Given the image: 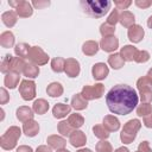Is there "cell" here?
Segmentation results:
<instances>
[{
    "label": "cell",
    "mask_w": 152,
    "mask_h": 152,
    "mask_svg": "<svg viewBox=\"0 0 152 152\" xmlns=\"http://www.w3.org/2000/svg\"><path fill=\"white\" fill-rule=\"evenodd\" d=\"M150 59V53L145 50H138L137 55H135V58L134 61L137 63H146L147 61Z\"/></svg>",
    "instance_id": "60d3db41"
},
{
    "label": "cell",
    "mask_w": 152,
    "mask_h": 152,
    "mask_svg": "<svg viewBox=\"0 0 152 152\" xmlns=\"http://www.w3.org/2000/svg\"><path fill=\"white\" fill-rule=\"evenodd\" d=\"M135 5L139 7V8H147L152 5V1L151 0H135Z\"/></svg>",
    "instance_id": "c3c4849f"
},
{
    "label": "cell",
    "mask_w": 152,
    "mask_h": 152,
    "mask_svg": "<svg viewBox=\"0 0 152 152\" xmlns=\"http://www.w3.org/2000/svg\"><path fill=\"white\" fill-rule=\"evenodd\" d=\"M76 152H91V150H89V148H81V150H78Z\"/></svg>",
    "instance_id": "9f6ffc18"
},
{
    "label": "cell",
    "mask_w": 152,
    "mask_h": 152,
    "mask_svg": "<svg viewBox=\"0 0 152 152\" xmlns=\"http://www.w3.org/2000/svg\"><path fill=\"white\" fill-rule=\"evenodd\" d=\"M28 59L31 61V63H33L36 65H44V64L48 63L49 56H48L46 52H44V50L42 48H39V46H31Z\"/></svg>",
    "instance_id": "52a82bcc"
},
{
    "label": "cell",
    "mask_w": 152,
    "mask_h": 152,
    "mask_svg": "<svg viewBox=\"0 0 152 152\" xmlns=\"http://www.w3.org/2000/svg\"><path fill=\"white\" fill-rule=\"evenodd\" d=\"M66 121L69 122V125H70L72 128L77 129V128H80V127L83 126V124H84V118H83L81 114L74 113V114H70V115H69V118H68Z\"/></svg>",
    "instance_id": "4dcf8cb0"
},
{
    "label": "cell",
    "mask_w": 152,
    "mask_h": 152,
    "mask_svg": "<svg viewBox=\"0 0 152 152\" xmlns=\"http://www.w3.org/2000/svg\"><path fill=\"white\" fill-rule=\"evenodd\" d=\"M19 80H20V75L19 74H15V72H8L5 75V78H4V84L10 88V89H14L18 83H19Z\"/></svg>",
    "instance_id": "cb8c5ba5"
},
{
    "label": "cell",
    "mask_w": 152,
    "mask_h": 152,
    "mask_svg": "<svg viewBox=\"0 0 152 152\" xmlns=\"http://www.w3.org/2000/svg\"><path fill=\"white\" fill-rule=\"evenodd\" d=\"M32 109H33V112L36 114L43 115L49 110V102L46 100H44V99H38V100H36L33 102Z\"/></svg>",
    "instance_id": "603a6c76"
},
{
    "label": "cell",
    "mask_w": 152,
    "mask_h": 152,
    "mask_svg": "<svg viewBox=\"0 0 152 152\" xmlns=\"http://www.w3.org/2000/svg\"><path fill=\"white\" fill-rule=\"evenodd\" d=\"M46 93H48V95L51 96V97H58V96H61V95L63 94V87H62V84L58 83V82H52V83H50V84L48 86Z\"/></svg>",
    "instance_id": "4316f807"
},
{
    "label": "cell",
    "mask_w": 152,
    "mask_h": 152,
    "mask_svg": "<svg viewBox=\"0 0 152 152\" xmlns=\"http://www.w3.org/2000/svg\"><path fill=\"white\" fill-rule=\"evenodd\" d=\"M134 21H135V18H134V14L129 11H122V13L120 14V18H119V23L124 26V27H131L132 25H134Z\"/></svg>",
    "instance_id": "44dd1931"
},
{
    "label": "cell",
    "mask_w": 152,
    "mask_h": 152,
    "mask_svg": "<svg viewBox=\"0 0 152 152\" xmlns=\"http://www.w3.org/2000/svg\"><path fill=\"white\" fill-rule=\"evenodd\" d=\"M10 101V95L7 93V90L5 88H1L0 89V103L1 104H5Z\"/></svg>",
    "instance_id": "bcb514c9"
},
{
    "label": "cell",
    "mask_w": 152,
    "mask_h": 152,
    "mask_svg": "<svg viewBox=\"0 0 152 152\" xmlns=\"http://www.w3.org/2000/svg\"><path fill=\"white\" fill-rule=\"evenodd\" d=\"M36 152H52L51 151V147L50 146H46V145H40L37 147Z\"/></svg>",
    "instance_id": "816d5d0a"
},
{
    "label": "cell",
    "mask_w": 152,
    "mask_h": 152,
    "mask_svg": "<svg viewBox=\"0 0 152 152\" xmlns=\"http://www.w3.org/2000/svg\"><path fill=\"white\" fill-rule=\"evenodd\" d=\"M23 132L26 137H36L39 132V124L36 120H28L23 125Z\"/></svg>",
    "instance_id": "5bb4252c"
},
{
    "label": "cell",
    "mask_w": 152,
    "mask_h": 152,
    "mask_svg": "<svg viewBox=\"0 0 152 152\" xmlns=\"http://www.w3.org/2000/svg\"><path fill=\"white\" fill-rule=\"evenodd\" d=\"M15 152H33L32 147L31 146H27V145H20Z\"/></svg>",
    "instance_id": "f907efd6"
},
{
    "label": "cell",
    "mask_w": 152,
    "mask_h": 152,
    "mask_svg": "<svg viewBox=\"0 0 152 152\" xmlns=\"http://www.w3.org/2000/svg\"><path fill=\"white\" fill-rule=\"evenodd\" d=\"M141 127V122L138 120V119H132V120H128L125 125H124V128L120 133V139L124 144H131L135 137H137V133L138 131L140 129Z\"/></svg>",
    "instance_id": "3957f363"
},
{
    "label": "cell",
    "mask_w": 152,
    "mask_h": 152,
    "mask_svg": "<svg viewBox=\"0 0 152 152\" xmlns=\"http://www.w3.org/2000/svg\"><path fill=\"white\" fill-rule=\"evenodd\" d=\"M127 36H128V39L132 42V43H139L141 42V39L144 38L145 36V31L144 28L140 26V25H132L129 28H128V32H127Z\"/></svg>",
    "instance_id": "8fae6325"
},
{
    "label": "cell",
    "mask_w": 152,
    "mask_h": 152,
    "mask_svg": "<svg viewBox=\"0 0 152 152\" xmlns=\"http://www.w3.org/2000/svg\"><path fill=\"white\" fill-rule=\"evenodd\" d=\"M140 95V100L144 103H150L152 101V90L151 89H144L139 91Z\"/></svg>",
    "instance_id": "b9f144b4"
},
{
    "label": "cell",
    "mask_w": 152,
    "mask_h": 152,
    "mask_svg": "<svg viewBox=\"0 0 152 152\" xmlns=\"http://www.w3.org/2000/svg\"><path fill=\"white\" fill-rule=\"evenodd\" d=\"M137 52H138V49L135 46H133V45H125L120 50V56L122 57V59L125 62H131V61H134Z\"/></svg>",
    "instance_id": "e0dca14e"
},
{
    "label": "cell",
    "mask_w": 152,
    "mask_h": 152,
    "mask_svg": "<svg viewBox=\"0 0 152 152\" xmlns=\"http://www.w3.org/2000/svg\"><path fill=\"white\" fill-rule=\"evenodd\" d=\"M114 32H115V26L108 24L107 21L103 23V24H101V26H100V33L102 34L103 38L104 37H112L114 34Z\"/></svg>",
    "instance_id": "d590c367"
},
{
    "label": "cell",
    "mask_w": 152,
    "mask_h": 152,
    "mask_svg": "<svg viewBox=\"0 0 152 152\" xmlns=\"http://www.w3.org/2000/svg\"><path fill=\"white\" fill-rule=\"evenodd\" d=\"M71 107L69 104L65 103H57L55 104V107L52 108V114L56 119H62L64 116H66L68 114H70Z\"/></svg>",
    "instance_id": "d6986e66"
},
{
    "label": "cell",
    "mask_w": 152,
    "mask_h": 152,
    "mask_svg": "<svg viewBox=\"0 0 152 152\" xmlns=\"http://www.w3.org/2000/svg\"><path fill=\"white\" fill-rule=\"evenodd\" d=\"M19 93L25 101L33 100L36 97V83L31 80H23L19 86Z\"/></svg>",
    "instance_id": "8992f818"
},
{
    "label": "cell",
    "mask_w": 152,
    "mask_h": 152,
    "mask_svg": "<svg viewBox=\"0 0 152 152\" xmlns=\"http://www.w3.org/2000/svg\"><path fill=\"white\" fill-rule=\"evenodd\" d=\"M151 87H152V83L150 82V80L146 76H142L137 81V88L139 91L144 90V89H151Z\"/></svg>",
    "instance_id": "ab89813d"
},
{
    "label": "cell",
    "mask_w": 152,
    "mask_h": 152,
    "mask_svg": "<svg viewBox=\"0 0 152 152\" xmlns=\"http://www.w3.org/2000/svg\"><path fill=\"white\" fill-rule=\"evenodd\" d=\"M103 93H104V86L101 84V83H97L95 86H84L82 88L81 95L87 101H90V100H95V99L102 97Z\"/></svg>",
    "instance_id": "5b68a950"
},
{
    "label": "cell",
    "mask_w": 152,
    "mask_h": 152,
    "mask_svg": "<svg viewBox=\"0 0 152 152\" xmlns=\"http://www.w3.org/2000/svg\"><path fill=\"white\" fill-rule=\"evenodd\" d=\"M142 124H144L145 127H147V128H152V114L145 116L144 120H142Z\"/></svg>",
    "instance_id": "681fc988"
},
{
    "label": "cell",
    "mask_w": 152,
    "mask_h": 152,
    "mask_svg": "<svg viewBox=\"0 0 152 152\" xmlns=\"http://www.w3.org/2000/svg\"><path fill=\"white\" fill-rule=\"evenodd\" d=\"M114 4L118 7V10H126L127 7L131 6L132 1L131 0H114Z\"/></svg>",
    "instance_id": "ee69618b"
},
{
    "label": "cell",
    "mask_w": 152,
    "mask_h": 152,
    "mask_svg": "<svg viewBox=\"0 0 152 152\" xmlns=\"http://www.w3.org/2000/svg\"><path fill=\"white\" fill-rule=\"evenodd\" d=\"M147 26H148L150 28H152V15L147 19Z\"/></svg>",
    "instance_id": "11a10c76"
},
{
    "label": "cell",
    "mask_w": 152,
    "mask_h": 152,
    "mask_svg": "<svg viewBox=\"0 0 152 152\" xmlns=\"http://www.w3.org/2000/svg\"><path fill=\"white\" fill-rule=\"evenodd\" d=\"M138 100L137 91L127 84H116L106 95L108 109L119 115L129 114L137 107Z\"/></svg>",
    "instance_id": "6da1fadb"
},
{
    "label": "cell",
    "mask_w": 152,
    "mask_h": 152,
    "mask_svg": "<svg viewBox=\"0 0 152 152\" xmlns=\"http://www.w3.org/2000/svg\"><path fill=\"white\" fill-rule=\"evenodd\" d=\"M103 126L108 132H115L120 128V121L114 115H106L103 118Z\"/></svg>",
    "instance_id": "ac0fdd59"
},
{
    "label": "cell",
    "mask_w": 152,
    "mask_h": 152,
    "mask_svg": "<svg viewBox=\"0 0 152 152\" xmlns=\"http://www.w3.org/2000/svg\"><path fill=\"white\" fill-rule=\"evenodd\" d=\"M114 152H129V150H128L127 147H124V146H122V147H119V148H116Z\"/></svg>",
    "instance_id": "f5cc1de1"
},
{
    "label": "cell",
    "mask_w": 152,
    "mask_h": 152,
    "mask_svg": "<svg viewBox=\"0 0 152 152\" xmlns=\"http://www.w3.org/2000/svg\"><path fill=\"white\" fill-rule=\"evenodd\" d=\"M21 135V131L17 126H11L4 135L0 138V146L4 150H13L17 146V141Z\"/></svg>",
    "instance_id": "277c9868"
},
{
    "label": "cell",
    "mask_w": 152,
    "mask_h": 152,
    "mask_svg": "<svg viewBox=\"0 0 152 152\" xmlns=\"http://www.w3.org/2000/svg\"><path fill=\"white\" fill-rule=\"evenodd\" d=\"M137 152H139V151H137Z\"/></svg>",
    "instance_id": "680465c9"
},
{
    "label": "cell",
    "mask_w": 152,
    "mask_h": 152,
    "mask_svg": "<svg viewBox=\"0 0 152 152\" xmlns=\"http://www.w3.org/2000/svg\"><path fill=\"white\" fill-rule=\"evenodd\" d=\"M17 13L13 12V11H7V12H4L2 15H1V20L2 23L7 26V27H13L15 24H17Z\"/></svg>",
    "instance_id": "484cf974"
},
{
    "label": "cell",
    "mask_w": 152,
    "mask_h": 152,
    "mask_svg": "<svg viewBox=\"0 0 152 152\" xmlns=\"http://www.w3.org/2000/svg\"><path fill=\"white\" fill-rule=\"evenodd\" d=\"M119 18H120L119 11L118 10H113L110 12V14L108 15V18H107V23L110 24V25H113V26H115V24L119 21Z\"/></svg>",
    "instance_id": "7bdbcfd3"
},
{
    "label": "cell",
    "mask_w": 152,
    "mask_h": 152,
    "mask_svg": "<svg viewBox=\"0 0 152 152\" xmlns=\"http://www.w3.org/2000/svg\"><path fill=\"white\" fill-rule=\"evenodd\" d=\"M146 77H147V78L150 80V82L152 83V68H151V69L147 71V75H146Z\"/></svg>",
    "instance_id": "db71d44e"
},
{
    "label": "cell",
    "mask_w": 152,
    "mask_h": 152,
    "mask_svg": "<svg viewBox=\"0 0 152 152\" xmlns=\"http://www.w3.org/2000/svg\"><path fill=\"white\" fill-rule=\"evenodd\" d=\"M57 129L58 132L64 135V137H70V134L72 133V127L69 125L68 121H61L58 125H57Z\"/></svg>",
    "instance_id": "8d00e7d4"
},
{
    "label": "cell",
    "mask_w": 152,
    "mask_h": 152,
    "mask_svg": "<svg viewBox=\"0 0 152 152\" xmlns=\"http://www.w3.org/2000/svg\"><path fill=\"white\" fill-rule=\"evenodd\" d=\"M12 59H13V56L11 55H6L2 61H1V64H0V71L2 74H8L11 72V64H12Z\"/></svg>",
    "instance_id": "e575fe53"
},
{
    "label": "cell",
    "mask_w": 152,
    "mask_h": 152,
    "mask_svg": "<svg viewBox=\"0 0 152 152\" xmlns=\"http://www.w3.org/2000/svg\"><path fill=\"white\" fill-rule=\"evenodd\" d=\"M80 70H81V68H80V63H78L77 59H75V58L65 59V69H64V71H65L66 76L77 77L80 75Z\"/></svg>",
    "instance_id": "ba28073f"
},
{
    "label": "cell",
    "mask_w": 152,
    "mask_h": 152,
    "mask_svg": "<svg viewBox=\"0 0 152 152\" xmlns=\"http://www.w3.org/2000/svg\"><path fill=\"white\" fill-rule=\"evenodd\" d=\"M138 151L139 152H152L148 141H141L139 144V146H138Z\"/></svg>",
    "instance_id": "7dc6e473"
},
{
    "label": "cell",
    "mask_w": 152,
    "mask_h": 152,
    "mask_svg": "<svg viewBox=\"0 0 152 152\" xmlns=\"http://www.w3.org/2000/svg\"><path fill=\"white\" fill-rule=\"evenodd\" d=\"M88 106V101L81 95V94H75L71 99V107L76 110H83Z\"/></svg>",
    "instance_id": "7402d4cb"
},
{
    "label": "cell",
    "mask_w": 152,
    "mask_h": 152,
    "mask_svg": "<svg viewBox=\"0 0 152 152\" xmlns=\"http://www.w3.org/2000/svg\"><path fill=\"white\" fill-rule=\"evenodd\" d=\"M30 50H31V46L26 43H19L15 45L14 48V52L18 57L20 58H28V55H30Z\"/></svg>",
    "instance_id": "83f0119b"
},
{
    "label": "cell",
    "mask_w": 152,
    "mask_h": 152,
    "mask_svg": "<svg viewBox=\"0 0 152 152\" xmlns=\"http://www.w3.org/2000/svg\"><path fill=\"white\" fill-rule=\"evenodd\" d=\"M23 74L27 77V78H36L39 75V66L33 64V63H27Z\"/></svg>",
    "instance_id": "1f68e13d"
},
{
    "label": "cell",
    "mask_w": 152,
    "mask_h": 152,
    "mask_svg": "<svg viewBox=\"0 0 152 152\" xmlns=\"http://www.w3.org/2000/svg\"><path fill=\"white\" fill-rule=\"evenodd\" d=\"M51 69L55 72H62L65 69V59L62 57H56L51 61Z\"/></svg>",
    "instance_id": "d6a6232c"
},
{
    "label": "cell",
    "mask_w": 152,
    "mask_h": 152,
    "mask_svg": "<svg viewBox=\"0 0 152 152\" xmlns=\"http://www.w3.org/2000/svg\"><path fill=\"white\" fill-rule=\"evenodd\" d=\"M152 113V106L150 103H144L141 102V104H139L137 107V114L138 116H147Z\"/></svg>",
    "instance_id": "74e56055"
},
{
    "label": "cell",
    "mask_w": 152,
    "mask_h": 152,
    "mask_svg": "<svg viewBox=\"0 0 152 152\" xmlns=\"http://www.w3.org/2000/svg\"><path fill=\"white\" fill-rule=\"evenodd\" d=\"M14 40H15L14 34L11 31H5L0 36V44L2 48H6V49L12 48L14 45Z\"/></svg>",
    "instance_id": "d4e9b609"
},
{
    "label": "cell",
    "mask_w": 152,
    "mask_h": 152,
    "mask_svg": "<svg viewBox=\"0 0 152 152\" xmlns=\"http://www.w3.org/2000/svg\"><path fill=\"white\" fill-rule=\"evenodd\" d=\"M26 64L27 63H25L23 58H20V57H13L12 64H11V72H15V74H19L20 75V72L24 71Z\"/></svg>",
    "instance_id": "f546056e"
},
{
    "label": "cell",
    "mask_w": 152,
    "mask_h": 152,
    "mask_svg": "<svg viewBox=\"0 0 152 152\" xmlns=\"http://www.w3.org/2000/svg\"><path fill=\"white\" fill-rule=\"evenodd\" d=\"M32 5L36 7V8H38V10H40V8H44V7H48L49 5H50V1L49 0H33L32 1Z\"/></svg>",
    "instance_id": "f6af8a7d"
},
{
    "label": "cell",
    "mask_w": 152,
    "mask_h": 152,
    "mask_svg": "<svg viewBox=\"0 0 152 152\" xmlns=\"http://www.w3.org/2000/svg\"><path fill=\"white\" fill-rule=\"evenodd\" d=\"M15 114H17V119L19 121H21V122H26L28 120H32L33 119V115H34L33 114V109L30 108V107H27V106L19 107L17 109Z\"/></svg>",
    "instance_id": "9a60e30c"
},
{
    "label": "cell",
    "mask_w": 152,
    "mask_h": 152,
    "mask_svg": "<svg viewBox=\"0 0 152 152\" xmlns=\"http://www.w3.org/2000/svg\"><path fill=\"white\" fill-rule=\"evenodd\" d=\"M56 152H70V151H68L66 148H61V150H57Z\"/></svg>",
    "instance_id": "6f0895ef"
},
{
    "label": "cell",
    "mask_w": 152,
    "mask_h": 152,
    "mask_svg": "<svg viewBox=\"0 0 152 152\" xmlns=\"http://www.w3.org/2000/svg\"><path fill=\"white\" fill-rule=\"evenodd\" d=\"M100 48L106 52H113L119 48V39L114 36L104 37L100 42Z\"/></svg>",
    "instance_id": "30bf717a"
},
{
    "label": "cell",
    "mask_w": 152,
    "mask_h": 152,
    "mask_svg": "<svg viewBox=\"0 0 152 152\" xmlns=\"http://www.w3.org/2000/svg\"><path fill=\"white\" fill-rule=\"evenodd\" d=\"M80 5L83 12L91 18H102L110 10L109 0H81Z\"/></svg>",
    "instance_id": "7a4b0ae2"
},
{
    "label": "cell",
    "mask_w": 152,
    "mask_h": 152,
    "mask_svg": "<svg viewBox=\"0 0 152 152\" xmlns=\"http://www.w3.org/2000/svg\"><path fill=\"white\" fill-rule=\"evenodd\" d=\"M109 74V69L104 63H96L91 68V75L95 80L101 81L104 80Z\"/></svg>",
    "instance_id": "7c38bea8"
},
{
    "label": "cell",
    "mask_w": 152,
    "mask_h": 152,
    "mask_svg": "<svg viewBox=\"0 0 152 152\" xmlns=\"http://www.w3.org/2000/svg\"><path fill=\"white\" fill-rule=\"evenodd\" d=\"M100 48V44L95 40H87L83 45H82V52L86 56H94L97 53Z\"/></svg>",
    "instance_id": "ffe728a7"
},
{
    "label": "cell",
    "mask_w": 152,
    "mask_h": 152,
    "mask_svg": "<svg viewBox=\"0 0 152 152\" xmlns=\"http://www.w3.org/2000/svg\"><path fill=\"white\" fill-rule=\"evenodd\" d=\"M46 142H48V145H49L51 148H55V150L64 148L65 145H66V140H65L63 137H59V135H57V134L49 135L48 139H46Z\"/></svg>",
    "instance_id": "2e32d148"
},
{
    "label": "cell",
    "mask_w": 152,
    "mask_h": 152,
    "mask_svg": "<svg viewBox=\"0 0 152 152\" xmlns=\"http://www.w3.org/2000/svg\"><path fill=\"white\" fill-rule=\"evenodd\" d=\"M93 132H94V135L101 140H104L109 137V132L106 129L103 125H95L93 127Z\"/></svg>",
    "instance_id": "836d02e7"
},
{
    "label": "cell",
    "mask_w": 152,
    "mask_h": 152,
    "mask_svg": "<svg viewBox=\"0 0 152 152\" xmlns=\"http://www.w3.org/2000/svg\"><path fill=\"white\" fill-rule=\"evenodd\" d=\"M69 142L74 147H82L87 142V137H86L84 132H82L80 129H75V131H72V133L69 137Z\"/></svg>",
    "instance_id": "4fadbf2b"
},
{
    "label": "cell",
    "mask_w": 152,
    "mask_h": 152,
    "mask_svg": "<svg viewBox=\"0 0 152 152\" xmlns=\"http://www.w3.org/2000/svg\"><path fill=\"white\" fill-rule=\"evenodd\" d=\"M14 10H15V13H17L20 18H28V17H31L32 13H33L32 5H31L28 1H25V0H19L17 7H15Z\"/></svg>",
    "instance_id": "9c48e42d"
},
{
    "label": "cell",
    "mask_w": 152,
    "mask_h": 152,
    "mask_svg": "<svg viewBox=\"0 0 152 152\" xmlns=\"http://www.w3.org/2000/svg\"><path fill=\"white\" fill-rule=\"evenodd\" d=\"M96 152H113V147L110 145V142L106 141V140H101L96 144L95 146Z\"/></svg>",
    "instance_id": "f35d334b"
},
{
    "label": "cell",
    "mask_w": 152,
    "mask_h": 152,
    "mask_svg": "<svg viewBox=\"0 0 152 152\" xmlns=\"http://www.w3.org/2000/svg\"><path fill=\"white\" fill-rule=\"evenodd\" d=\"M108 64L113 69L118 70V69H120V68H122L125 65V61L122 59V57L120 56V53H112L108 57Z\"/></svg>",
    "instance_id": "f1b7e54d"
}]
</instances>
